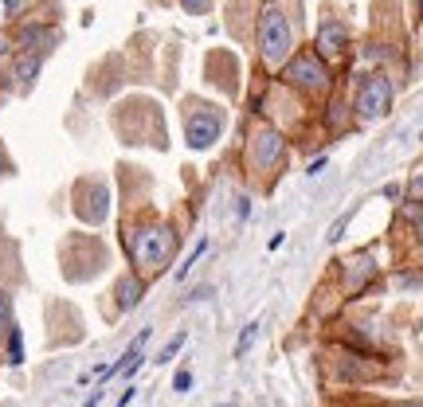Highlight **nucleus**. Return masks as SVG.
<instances>
[{
	"instance_id": "nucleus-1",
	"label": "nucleus",
	"mask_w": 423,
	"mask_h": 407,
	"mask_svg": "<svg viewBox=\"0 0 423 407\" xmlns=\"http://www.w3.org/2000/svg\"><path fill=\"white\" fill-rule=\"evenodd\" d=\"M291 24H286V16L275 12V8H266L263 20H259V51H263V63L266 67H282L286 55H291Z\"/></svg>"
},
{
	"instance_id": "nucleus-2",
	"label": "nucleus",
	"mask_w": 423,
	"mask_h": 407,
	"mask_svg": "<svg viewBox=\"0 0 423 407\" xmlns=\"http://www.w3.org/2000/svg\"><path fill=\"white\" fill-rule=\"evenodd\" d=\"M177 243H181V239H177L169 228H149V231H141V235L130 243V251H133V259L146 266V270H157V266H165L173 259Z\"/></svg>"
},
{
	"instance_id": "nucleus-3",
	"label": "nucleus",
	"mask_w": 423,
	"mask_h": 407,
	"mask_svg": "<svg viewBox=\"0 0 423 407\" xmlns=\"http://www.w3.org/2000/svg\"><path fill=\"white\" fill-rule=\"evenodd\" d=\"M388 110H392V83H388L384 75L364 79L361 95H357V114L364 121H376V118H384Z\"/></svg>"
},
{
	"instance_id": "nucleus-4",
	"label": "nucleus",
	"mask_w": 423,
	"mask_h": 407,
	"mask_svg": "<svg viewBox=\"0 0 423 407\" xmlns=\"http://www.w3.org/2000/svg\"><path fill=\"white\" fill-rule=\"evenodd\" d=\"M188 145L193 149H212L219 141V133H224V118H219L216 110H208V114H193L188 118Z\"/></svg>"
},
{
	"instance_id": "nucleus-5",
	"label": "nucleus",
	"mask_w": 423,
	"mask_h": 407,
	"mask_svg": "<svg viewBox=\"0 0 423 407\" xmlns=\"http://www.w3.org/2000/svg\"><path fill=\"white\" fill-rule=\"evenodd\" d=\"M286 79H291V83H298V86H306V90H322L329 75H326V67H322L314 55H302V59H294V63H291Z\"/></svg>"
},
{
	"instance_id": "nucleus-6",
	"label": "nucleus",
	"mask_w": 423,
	"mask_h": 407,
	"mask_svg": "<svg viewBox=\"0 0 423 407\" xmlns=\"http://www.w3.org/2000/svg\"><path fill=\"white\" fill-rule=\"evenodd\" d=\"M373 278H376V263L368 255H353L349 263H345V286H349V294H357V290H361L364 282H373Z\"/></svg>"
},
{
	"instance_id": "nucleus-7",
	"label": "nucleus",
	"mask_w": 423,
	"mask_h": 407,
	"mask_svg": "<svg viewBox=\"0 0 423 407\" xmlns=\"http://www.w3.org/2000/svg\"><path fill=\"white\" fill-rule=\"evenodd\" d=\"M90 188V196H79V204H75V212L86 219V224H98V219H106V188L102 184H86Z\"/></svg>"
},
{
	"instance_id": "nucleus-8",
	"label": "nucleus",
	"mask_w": 423,
	"mask_h": 407,
	"mask_svg": "<svg viewBox=\"0 0 423 407\" xmlns=\"http://www.w3.org/2000/svg\"><path fill=\"white\" fill-rule=\"evenodd\" d=\"M345 43H349V28H345V24L326 20V24L317 28V48H322V55H337Z\"/></svg>"
},
{
	"instance_id": "nucleus-9",
	"label": "nucleus",
	"mask_w": 423,
	"mask_h": 407,
	"mask_svg": "<svg viewBox=\"0 0 423 407\" xmlns=\"http://www.w3.org/2000/svg\"><path fill=\"white\" fill-rule=\"evenodd\" d=\"M282 157V137L275 130H266L255 137V168H270Z\"/></svg>"
},
{
	"instance_id": "nucleus-10",
	"label": "nucleus",
	"mask_w": 423,
	"mask_h": 407,
	"mask_svg": "<svg viewBox=\"0 0 423 407\" xmlns=\"http://www.w3.org/2000/svg\"><path fill=\"white\" fill-rule=\"evenodd\" d=\"M114 298H118V310H133L137 301L146 298V286H141V278L121 275V278H118V286H114Z\"/></svg>"
},
{
	"instance_id": "nucleus-11",
	"label": "nucleus",
	"mask_w": 423,
	"mask_h": 407,
	"mask_svg": "<svg viewBox=\"0 0 423 407\" xmlns=\"http://www.w3.org/2000/svg\"><path fill=\"white\" fill-rule=\"evenodd\" d=\"M39 43H55V32H48V28H24L20 32V48L24 51H43Z\"/></svg>"
},
{
	"instance_id": "nucleus-12",
	"label": "nucleus",
	"mask_w": 423,
	"mask_h": 407,
	"mask_svg": "<svg viewBox=\"0 0 423 407\" xmlns=\"http://www.w3.org/2000/svg\"><path fill=\"white\" fill-rule=\"evenodd\" d=\"M8 364H24V337L16 325H8Z\"/></svg>"
},
{
	"instance_id": "nucleus-13",
	"label": "nucleus",
	"mask_w": 423,
	"mask_h": 407,
	"mask_svg": "<svg viewBox=\"0 0 423 407\" xmlns=\"http://www.w3.org/2000/svg\"><path fill=\"white\" fill-rule=\"evenodd\" d=\"M36 75H39V55H20V59H16V79L32 83Z\"/></svg>"
},
{
	"instance_id": "nucleus-14",
	"label": "nucleus",
	"mask_w": 423,
	"mask_h": 407,
	"mask_svg": "<svg viewBox=\"0 0 423 407\" xmlns=\"http://www.w3.org/2000/svg\"><path fill=\"white\" fill-rule=\"evenodd\" d=\"M204 251H208V239H200V243H196V247H193V255L184 259V266H177V282H184V278L193 275V266L200 263V255H204Z\"/></svg>"
},
{
	"instance_id": "nucleus-15",
	"label": "nucleus",
	"mask_w": 423,
	"mask_h": 407,
	"mask_svg": "<svg viewBox=\"0 0 423 407\" xmlns=\"http://www.w3.org/2000/svg\"><path fill=\"white\" fill-rule=\"evenodd\" d=\"M259 329H263V321H251L247 329H243V337L235 341V357H243V353H247V348L255 345V337H259Z\"/></svg>"
},
{
	"instance_id": "nucleus-16",
	"label": "nucleus",
	"mask_w": 423,
	"mask_h": 407,
	"mask_svg": "<svg viewBox=\"0 0 423 407\" xmlns=\"http://www.w3.org/2000/svg\"><path fill=\"white\" fill-rule=\"evenodd\" d=\"M184 341H188V333H177V337H173L169 345H165V348L157 353V364H169V360H173V357H177V353L184 348Z\"/></svg>"
},
{
	"instance_id": "nucleus-17",
	"label": "nucleus",
	"mask_w": 423,
	"mask_h": 407,
	"mask_svg": "<svg viewBox=\"0 0 423 407\" xmlns=\"http://www.w3.org/2000/svg\"><path fill=\"white\" fill-rule=\"evenodd\" d=\"M353 216H357V208H349V212H345V216H341L337 224H329V231H326V239H329V243H337L341 235H345V228H349V224H353Z\"/></svg>"
},
{
	"instance_id": "nucleus-18",
	"label": "nucleus",
	"mask_w": 423,
	"mask_h": 407,
	"mask_svg": "<svg viewBox=\"0 0 423 407\" xmlns=\"http://www.w3.org/2000/svg\"><path fill=\"white\" fill-rule=\"evenodd\" d=\"M404 212H408L411 228H415V235H420V243H423V208L420 204H404Z\"/></svg>"
},
{
	"instance_id": "nucleus-19",
	"label": "nucleus",
	"mask_w": 423,
	"mask_h": 407,
	"mask_svg": "<svg viewBox=\"0 0 423 407\" xmlns=\"http://www.w3.org/2000/svg\"><path fill=\"white\" fill-rule=\"evenodd\" d=\"M12 325V298L0 290V329H8Z\"/></svg>"
},
{
	"instance_id": "nucleus-20",
	"label": "nucleus",
	"mask_w": 423,
	"mask_h": 407,
	"mask_svg": "<svg viewBox=\"0 0 423 407\" xmlns=\"http://www.w3.org/2000/svg\"><path fill=\"white\" fill-rule=\"evenodd\" d=\"M181 4H184V12L188 16H204L208 8H212V0H181Z\"/></svg>"
},
{
	"instance_id": "nucleus-21",
	"label": "nucleus",
	"mask_w": 423,
	"mask_h": 407,
	"mask_svg": "<svg viewBox=\"0 0 423 407\" xmlns=\"http://www.w3.org/2000/svg\"><path fill=\"white\" fill-rule=\"evenodd\" d=\"M188 388H193V372L181 368L177 376H173V392H188Z\"/></svg>"
},
{
	"instance_id": "nucleus-22",
	"label": "nucleus",
	"mask_w": 423,
	"mask_h": 407,
	"mask_svg": "<svg viewBox=\"0 0 423 407\" xmlns=\"http://www.w3.org/2000/svg\"><path fill=\"white\" fill-rule=\"evenodd\" d=\"M235 216H239V224L251 216V200H247V196H239V200H235Z\"/></svg>"
},
{
	"instance_id": "nucleus-23",
	"label": "nucleus",
	"mask_w": 423,
	"mask_h": 407,
	"mask_svg": "<svg viewBox=\"0 0 423 407\" xmlns=\"http://www.w3.org/2000/svg\"><path fill=\"white\" fill-rule=\"evenodd\" d=\"M200 298H212V286H196L193 294H188V301H200Z\"/></svg>"
},
{
	"instance_id": "nucleus-24",
	"label": "nucleus",
	"mask_w": 423,
	"mask_h": 407,
	"mask_svg": "<svg viewBox=\"0 0 423 407\" xmlns=\"http://www.w3.org/2000/svg\"><path fill=\"white\" fill-rule=\"evenodd\" d=\"M388 196V200H400V184H384V188H380Z\"/></svg>"
},
{
	"instance_id": "nucleus-25",
	"label": "nucleus",
	"mask_w": 423,
	"mask_h": 407,
	"mask_svg": "<svg viewBox=\"0 0 423 407\" xmlns=\"http://www.w3.org/2000/svg\"><path fill=\"white\" fill-rule=\"evenodd\" d=\"M133 392H137V388H126V392H121V399H118V407H130L133 404Z\"/></svg>"
},
{
	"instance_id": "nucleus-26",
	"label": "nucleus",
	"mask_w": 423,
	"mask_h": 407,
	"mask_svg": "<svg viewBox=\"0 0 423 407\" xmlns=\"http://www.w3.org/2000/svg\"><path fill=\"white\" fill-rule=\"evenodd\" d=\"M411 192H415V196H423V177H415V180H411Z\"/></svg>"
},
{
	"instance_id": "nucleus-27",
	"label": "nucleus",
	"mask_w": 423,
	"mask_h": 407,
	"mask_svg": "<svg viewBox=\"0 0 423 407\" xmlns=\"http://www.w3.org/2000/svg\"><path fill=\"white\" fill-rule=\"evenodd\" d=\"M20 8V0H4V12H16Z\"/></svg>"
},
{
	"instance_id": "nucleus-28",
	"label": "nucleus",
	"mask_w": 423,
	"mask_h": 407,
	"mask_svg": "<svg viewBox=\"0 0 423 407\" xmlns=\"http://www.w3.org/2000/svg\"><path fill=\"white\" fill-rule=\"evenodd\" d=\"M400 407H423V399H411V404H400Z\"/></svg>"
},
{
	"instance_id": "nucleus-29",
	"label": "nucleus",
	"mask_w": 423,
	"mask_h": 407,
	"mask_svg": "<svg viewBox=\"0 0 423 407\" xmlns=\"http://www.w3.org/2000/svg\"><path fill=\"white\" fill-rule=\"evenodd\" d=\"M0 172H4V161H0Z\"/></svg>"
}]
</instances>
